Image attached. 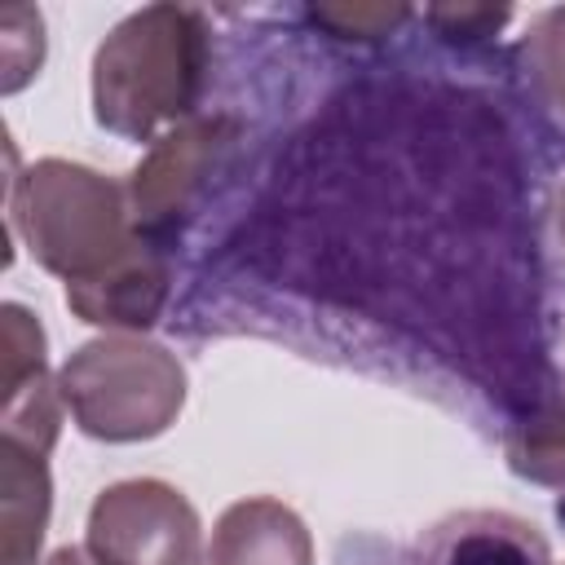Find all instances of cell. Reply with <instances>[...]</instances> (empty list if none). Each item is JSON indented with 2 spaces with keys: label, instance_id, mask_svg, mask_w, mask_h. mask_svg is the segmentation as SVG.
<instances>
[{
  "label": "cell",
  "instance_id": "6da1fadb",
  "mask_svg": "<svg viewBox=\"0 0 565 565\" xmlns=\"http://www.w3.org/2000/svg\"><path fill=\"white\" fill-rule=\"evenodd\" d=\"M212 31L199 9L146 4L128 13L93 53V119L124 137L150 141L163 124H185L203 97Z\"/></svg>",
  "mask_w": 565,
  "mask_h": 565
},
{
  "label": "cell",
  "instance_id": "7a4b0ae2",
  "mask_svg": "<svg viewBox=\"0 0 565 565\" xmlns=\"http://www.w3.org/2000/svg\"><path fill=\"white\" fill-rule=\"evenodd\" d=\"M9 225L35 265L57 274L66 287L97 278L141 238L132 230L128 185L71 159H40L13 177Z\"/></svg>",
  "mask_w": 565,
  "mask_h": 565
},
{
  "label": "cell",
  "instance_id": "3957f363",
  "mask_svg": "<svg viewBox=\"0 0 565 565\" xmlns=\"http://www.w3.org/2000/svg\"><path fill=\"white\" fill-rule=\"evenodd\" d=\"M62 402L84 437L124 446L168 433L185 406V366L154 340L102 335L57 371Z\"/></svg>",
  "mask_w": 565,
  "mask_h": 565
},
{
  "label": "cell",
  "instance_id": "277c9868",
  "mask_svg": "<svg viewBox=\"0 0 565 565\" xmlns=\"http://www.w3.org/2000/svg\"><path fill=\"white\" fill-rule=\"evenodd\" d=\"M234 141H238V124L230 115H203L168 128L128 177L132 230L168 247L194 216L212 177L225 168Z\"/></svg>",
  "mask_w": 565,
  "mask_h": 565
},
{
  "label": "cell",
  "instance_id": "5b68a950",
  "mask_svg": "<svg viewBox=\"0 0 565 565\" xmlns=\"http://www.w3.org/2000/svg\"><path fill=\"white\" fill-rule=\"evenodd\" d=\"M84 530V547L102 565H203V521L194 503L159 477L106 486Z\"/></svg>",
  "mask_w": 565,
  "mask_h": 565
},
{
  "label": "cell",
  "instance_id": "8992f818",
  "mask_svg": "<svg viewBox=\"0 0 565 565\" xmlns=\"http://www.w3.org/2000/svg\"><path fill=\"white\" fill-rule=\"evenodd\" d=\"M62 388L44 362V327L22 305H4V441L49 455L62 433Z\"/></svg>",
  "mask_w": 565,
  "mask_h": 565
},
{
  "label": "cell",
  "instance_id": "52a82bcc",
  "mask_svg": "<svg viewBox=\"0 0 565 565\" xmlns=\"http://www.w3.org/2000/svg\"><path fill=\"white\" fill-rule=\"evenodd\" d=\"M168 282H172L168 247L137 238V247L119 256L110 269H102L88 282H71L66 305L79 322L110 327V331H146L159 322L168 305Z\"/></svg>",
  "mask_w": 565,
  "mask_h": 565
},
{
  "label": "cell",
  "instance_id": "ba28073f",
  "mask_svg": "<svg viewBox=\"0 0 565 565\" xmlns=\"http://www.w3.org/2000/svg\"><path fill=\"white\" fill-rule=\"evenodd\" d=\"M207 565H313V539L287 503L238 499L212 530Z\"/></svg>",
  "mask_w": 565,
  "mask_h": 565
},
{
  "label": "cell",
  "instance_id": "9c48e42d",
  "mask_svg": "<svg viewBox=\"0 0 565 565\" xmlns=\"http://www.w3.org/2000/svg\"><path fill=\"white\" fill-rule=\"evenodd\" d=\"M49 508L53 481L44 455L0 441V565H40Z\"/></svg>",
  "mask_w": 565,
  "mask_h": 565
},
{
  "label": "cell",
  "instance_id": "30bf717a",
  "mask_svg": "<svg viewBox=\"0 0 565 565\" xmlns=\"http://www.w3.org/2000/svg\"><path fill=\"white\" fill-rule=\"evenodd\" d=\"M433 565H552L543 534L508 512H468L446 521Z\"/></svg>",
  "mask_w": 565,
  "mask_h": 565
},
{
  "label": "cell",
  "instance_id": "8fae6325",
  "mask_svg": "<svg viewBox=\"0 0 565 565\" xmlns=\"http://www.w3.org/2000/svg\"><path fill=\"white\" fill-rule=\"evenodd\" d=\"M508 468L534 486H565V402H547L508 433Z\"/></svg>",
  "mask_w": 565,
  "mask_h": 565
},
{
  "label": "cell",
  "instance_id": "7c38bea8",
  "mask_svg": "<svg viewBox=\"0 0 565 565\" xmlns=\"http://www.w3.org/2000/svg\"><path fill=\"white\" fill-rule=\"evenodd\" d=\"M521 57H525L530 79L547 97V106H556L565 115V4L543 9L534 18L530 35L521 40Z\"/></svg>",
  "mask_w": 565,
  "mask_h": 565
},
{
  "label": "cell",
  "instance_id": "4fadbf2b",
  "mask_svg": "<svg viewBox=\"0 0 565 565\" xmlns=\"http://www.w3.org/2000/svg\"><path fill=\"white\" fill-rule=\"evenodd\" d=\"M305 18L335 40H384L411 18V9L406 4H313L305 9Z\"/></svg>",
  "mask_w": 565,
  "mask_h": 565
},
{
  "label": "cell",
  "instance_id": "5bb4252c",
  "mask_svg": "<svg viewBox=\"0 0 565 565\" xmlns=\"http://www.w3.org/2000/svg\"><path fill=\"white\" fill-rule=\"evenodd\" d=\"M424 18H428V26L441 40L472 44V40L494 35L512 18V9H494V4H433V9H424Z\"/></svg>",
  "mask_w": 565,
  "mask_h": 565
},
{
  "label": "cell",
  "instance_id": "9a60e30c",
  "mask_svg": "<svg viewBox=\"0 0 565 565\" xmlns=\"http://www.w3.org/2000/svg\"><path fill=\"white\" fill-rule=\"evenodd\" d=\"M40 565H102L88 547H57L49 561H40Z\"/></svg>",
  "mask_w": 565,
  "mask_h": 565
},
{
  "label": "cell",
  "instance_id": "2e32d148",
  "mask_svg": "<svg viewBox=\"0 0 565 565\" xmlns=\"http://www.w3.org/2000/svg\"><path fill=\"white\" fill-rule=\"evenodd\" d=\"M556 234H561V243H565V185H561V194H556Z\"/></svg>",
  "mask_w": 565,
  "mask_h": 565
}]
</instances>
